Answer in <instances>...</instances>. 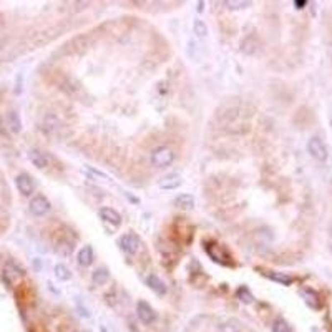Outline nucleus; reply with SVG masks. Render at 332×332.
<instances>
[{
	"label": "nucleus",
	"mask_w": 332,
	"mask_h": 332,
	"mask_svg": "<svg viewBox=\"0 0 332 332\" xmlns=\"http://www.w3.org/2000/svg\"><path fill=\"white\" fill-rule=\"evenodd\" d=\"M308 150L310 153V156L312 158H316L317 161H326L327 160V148L324 142H322L321 138H310L309 143H308Z\"/></svg>",
	"instance_id": "nucleus-3"
},
{
	"label": "nucleus",
	"mask_w": 332,
	"mask_h": 332,
	"mask_svg": "<svg viewBox=\"0 0 332 332\" xmlns=\"http://www.w3.org/2000/svg\"><path fill=\"white\" fill-rule=\"evenodd\" d=\"M15 185H17V190H19L24 196H30L33 193V181L28 174L25 173L19 174V176L15 178Z\"/></svg>",
	"instance_id": "nucleus-6"
},
{
	"label": "nucleus",
	"mask_w": 332,
	"mask_h": 332,
	"mask_svg": "<svg viewBox=\"0 0 332 332\" xmlns=\"http://www.w3.org/2000/svg\"><path fill=\"white\" fill-rule=\"evenodd\" d=\"M50 210V201L45 196L38 194L30 201V213L33 216H44Z\"/></svg>",
	"instance_id": "nucleus-4"
},
{
	"label": "nucleus",
	"mask_w": 332,
	"mask_h": 332,
	"mask_svg": "<svg viewBox=\"0 0 332 332\" xmlns=\"http://www.w3.org/2000/svg\"><path fill=\"white\" fill-rule=\"evenodd\" d=\"M100 216L105 223L113 224V226H120L121 224V214L118 211H115L113 208H101Z\"/></svg>",
	"instance_id": "nucleus-8"
},
{
	"label": "nucleus",
	"mask_w": 332,
	"mask_h": 332,
	"mask_svg": "<svg viewBox=\"0 0 332 332\" xmlns=\"http://www.w3.org/2000/svg\"><path fill=\"white\" fill-rule=\"evenodd\" d=\"M120 246L126 254H131V256H133V254L138 253L140 246H142V239L138 237V234L128 233V234H125V236H121Z\"/></svg>",
	"instance_id": "nucleus-2"
},
{
	"label": "nucleus",
	"mask_w": 332,
	"mask_h": 332,
	"mask_svg": "<svg viewBox=\"0 0 332 332\" xmlns=\"http://www.w3.org/2000/svg\"><path fill=\"white\" fill-rule=\"evenodd\" d=\"M302 296L306 297V301H308L309 306H312V308H319V302H317V294L312 291H302Z\"/></svg>",
	"instance_id": "nucleus-19"
},
{
	"label": "nucleus",
	"mask_w": 332,
	"mask_h": 332,
	"mask_svg": "<svg viewBox=\"0 0 332 332\" xmlns=\"http://www.w3.org/2000/svg\"><path fill=\"white\" fill-rule=\"evenodd\" d=\"M219 332H239V326L236 322H228V324L221 326Z\"/></svg>",
	"instance_id": "nucleus-21"
},
{
	"label": "nucleus",
	"mask_w": 332,
	"mask_h": 332,
	"mask_svg": "<svg viewBox=\"0 0 332 332\" xmlns=\"http://www.w3.org/2000/svg\"><path fill=\"white\" fill-rule=\"evenodd\" d=\"M174 160V153L168 146H160L151 153V163L158 168H166Z\"/></svg>",
	"instance_id": "nucleus-1"
},
{
	"label": "nucleus",
	"mask_w": 332,
	"mask_h": 332,
	"mask_svg": "<svg viewBox=\"0 0 332 332\" xmlns=\"http://www.w3.org/2000/svg\"><path fill=\"white\" fill-rule=\"evenodd\" d=\"M224 5L229 8H244V7H249L251 2H246V0H242V2H239V0H226Z\"/></svg>",
	"instance_id": "nucleus-20"
},
{
	"label": "nucleus",
	"mask_w": 332,
	"mask_h": 332,
	"mask_svg": "<svg viewBox=\"0 0 332 332\" xmlns=\"http://www.w3.org/2000/svg\"><path fill=\"white\" fill-rule=\"evenodd\" d=\"M146 284L150 286L153 291L156 292V294H165L166 292V286H165V283L161 281L158 276H155V274H151V276H148V279H146Z\"/></svg>",
	"instance_id": "nucleus-11"
},
{
	"label": "nucleus",
	"mask_w": 332,
	"mask_h": 332,
	"mask_svg": "<svg viewBox=\"0 0 332 332\" xmlns=\"http://www.w3.org/2000/svg\"><path fill=\"white\" fill-rule=\"evenodd\" d=\"M180 185H181V176L178 173H169L158 181V186L161 190H176Z\"/></svg>",
	"instance_id": "nucleus-7"
},
{
	"label": "nucleus",
	"mask_w": 332,
	"mask_h": 332,
	"mask_svg": "<svg viewBox=\"0 0 332 332\" xmlns=\"http://www.w3.org/2000/svg\"><path fill=\"white\" fill-rule=\"evenodd\" d=\"M306 3H308V2H304V0H302V2H299V0H296V2H294V5H296L297 8H304Z\"/></svg>",
	"instance_id": "nucleus-23"
},
{
	"label": "nucleus",
	"mask_w": 332,
	"mask_h": 332,
	"mask_svg": "<svg viewBox=\"0 0 332 332\" xmlns=\"http://www.w3.org/2000/svg\"><path fill=\"white\" fill-rule=\"evenodd\" d=\"M174 204H176L178 208H181V210H193L194 208V198L191 196V194H180L176 199H174Z\"/></svg>",
	"instance_id": "nucleus-12"
},
{
	"label": "nucleus",
	"mask_w": 332,
	"mask_h": 332,
	"mask_svg": "<svg viewBox=\"0 0 332 332\" xmlns=\"http://www.w3.org/2000/svg\"><path fill=\"white\" fill-rule=\"evenodd\" d=\"M108 279H110V272L106 267H100V269L93 272V283H95L96 286H103L105 283H108Z\"/></svg>",
	"instance_id": "nucleus-13"
},
{
	"label": "nucleus",
	"mask_w": 332,
	"mask_h": 332,
	"mask_svg": "<svg viewBox=\"0 0 332 332\" xmlns=\"http://www.w3.org/2000/svg\"><path fill=\"white\" fill-rule=\"evenodd\" d=\"M28 158H30L32 163L35 165L37 168H40V169L47 168L48 163H50L48 156H47L45 153L40 151V150H30V151H28Z\"/></svg>",
	"instance_id": "nucleus-9"
},
{
	"label": "nucleus",
	"mask_w": 332,
	"mask_h": 332,
	"mask_svg": "<svg viewBox=\"0 0 332 332\" xmlns=\"http://www.w3.org/2000/svg\"><path fill=\"white\" fill-rule=\"evenodd\" d=\"M8 126H10V130L14 131V133H19L20 131V120H19V115H17L15 112L8 113Z\"/></svg>",
	"instance_id": "nucleus-16"
},
{
	"label": "nucleus",
	"mask_w": 332,
	"mask_h": 332,
	"mask_svg": "<svg viewBox=\"0 0 332 332\" xmlns=\"http://www.w3.org/2000/svg\"><path fill=\"white\" fill-rule=\"evenodd\" d=\"M269 276L271 279H274V281H278V283H281V284H291L292 283V279L291 278H287V276H281V274H267Z\"/></svg>",
	"instance_id": "nucleus-22"
},
{
	"label": "nucleus",
	"mask_w": 332,
	"mask_h": 332,
	"mask_svg": "<svg viewBox=\"0 0 332 332\" xmlns=\"http://www.w3.org/2000/svg\"><path fill=\"white\" fill-rule=\"evenodd\" d=\"M76 259H78V264L83 266V267H88L93 262V248L92 246H83L82 249H80L78 256H76Z\"/></svg>",
	"instance_id": "nucleus-10"
},
{
	"label": "nucleus",
	"mask_w": 332,
	"mask_h": 332,
	"mask_svg": "<svg viewBox=\"0 0 332 332\" xmlns=\"http://www.w3.org/2000/svg\"><path fill=\"white\" fill-rule=\"evenodd\" d=\"M237 297H239L242 302H246V304H251V302H253V294L248 291V287L237 289Z\"/></svg>",
	"instance_id": "nucleus-18"
},
{
	"label": "nucleus",
	"mask_w": 332,
	"mask_h": 332,
	"mask_svg": "<svg viewBox=\"0 0 332 332\" xmlns=\"http://www.w3.org/2000/svg\"><path fill=\"white\" fill-rule=\"evenodd\" d=\"M55 276H57L60 281H68L71 279V272L65 264H57L55 266Z\"/></svg>",
	"instance_id": "nucleus-14"
},
{
	"label": "nucleus",
	"mask_w": 332,
	"mask_h": 332,
	"mask_svg": "<svg viewBox=\"0 0 332 332\" xmlns=\"http://www.w3.org/2000/svg\"><path fill=\"white\" fill-rule=\"evenodd\" d=\"M136 310H138V317H140V321H142L143 324H151V322L155 321L156 314H155V310H153V308L148 304V302L140 301L138 304H136Z\"/></svg>",
	"instance_id": "nucleus-5"
},
{
	"label": "nucleus",
	"mask_w": 332,
	"mask_h": 332,
	"mask_svg": "<svg viewBox=\"0 0 332 332\" xmlns=\"http://www.w3.org/2000/svg\"><path fill=\"white\" fill-rule=\"evenodd\" d=\"M272 331H274V332H291L287 322L284 321V319H276L274 324H272Z\"/></svg>",
	"instance_id": "nucleus-17"
},
{
	"label": "nucleus",
	"mask_w": 332,
	"mask_h": 332,
	"mask_svg": "<svg viewBox=\"0 0 332 332\" xmlns=\"http://www.w3.org/2000/svg\"><path fill=\"white\" fill-rule=\"evenodd\" d=\"M193 30H194V33H196L199 38H204L208 35V27H206V24H204L203 20H194Z\"/></svg>",
	"instance_id": "nucleus-15"
}]
</instances>
